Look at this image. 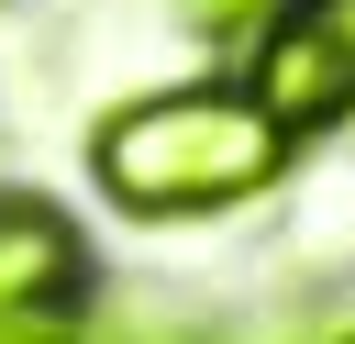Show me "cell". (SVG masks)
Wrapping results in <instances>:
<instances>
[{"label": "cell", "mask_w": 355, "mask_h": 344, "mask_svg": "<svg viewBox=\"0 0 355 344\" xmlns=\"http://www.w3.org/2000/svg\"><path fill=\"white\" fill-rule=\"evenodd\" d=\"M89 178L133 222H222V211H244L288 178V122L255 111L244 78L144 89L89 133Z\"/></svg>", "instance_id": "cell-1"}, {"label": "cell", "mask_w": 355, "mask_h": 344, "mask_svg": "<svg viewBox=\"0 0 355 344\" xmlns=\"http://www.w3.org/2000/svg\"><path fill=\"white\" fill-rule=\"evenodd\" d=\"M244 89L255 111L300 133H344L355 122V0H277L255 33H244Z\"/></svg>", "instance_id": "cell-2"}, {"label": "cell", "mask_w": 355, "mask_h": 344, "mask_svg": "<svg viewBox=\"0 0 355 344\" xmlns=\"http://www.w3.org/2000/svg\"><path fill=\"white\" fill-rule=\"evenodd\" d=\"M89 300V244L55 200L0 189V322H55Z\"/></svg>", "instance_id": "cell-3"}, {"label": "cell", "mask_w": 355, "mask_h": 344, "mask_svg": "<svg viewBox=\"0 0 355 344\" xmlns=\"http://www.w3.org/2000/svg\"><path fill=\"white\" fill-rule=\"evenodd\" d=\"M178 11H189L200 33H233V44H244V33H255V22L277 11V0H178Z\"/></svg>", "instance_id": "cell-4"}, {"label": "cell", "mask_w": 355, "mask_h": 344, "mask_svg": "<svg viewBox=\"0 0 355 344\" xmlns=\"http://www.w3.org/2000/svg\"><path fill=\"white\" fill-rule=\"evenodd\" d=\"M122 344H233V333H211V322H133Z\"/></svg>", "instance_id": "cell-5"}, {"label": "cell", "mask_w": 355, "mask_h": 344, "mask_svg": "<svg viewBox=\"0 0 355 344\" xmlns=\"http://www.w3.org/2000/svg\"><path fill=\"white\" fill-rule=\"evenodd\" d=\"M0 344H67V333H44V322H0Z\"/></svg>", "instance_id": "cell-6"}, {"label": "cell", "mask_w": 355, "mask_h": 344, "mask_svg": "<svg viewBox=\"0 0 355 344\" xmlns=\"http://www.w3.org/2000/svg\"><path fill=\"white\" fill-rule=\"evenodd\" d=\"M333 344H355V333H333Z\"/></svg>", "instance_id": "cell-7"}]
</instances>
